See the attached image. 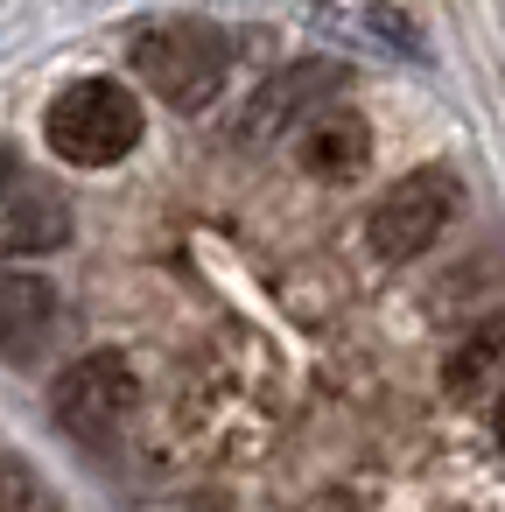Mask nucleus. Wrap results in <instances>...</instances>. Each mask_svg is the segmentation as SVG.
<instances>
[{"instance_id":"obj_5","label":"nucleus","mask_w":505,"mask_h":512,"mask_svg":"<svg viewBox=\"0 0 505 512\" xmlns=\"http://www.w3.org/2000/svg\"><path fill=\"white\" fill-rule=\"evenodd\" d=\"M295 162L316 176V183H351L365 162H372V127L358 106L344 99H323L309 120H295Z\"/></svg>"},{"instance_id":"obj_10","label":"nucleus","mask_w":505,"mask_h":512,"mask_svg":"<svg viewBox=\"0 0 505 512\" xmlns=\"http://www.w3.org/2000/svg\"><path fill=\"white\" fill-rule=\"evenodd\" d=\"M0 512H57L50 484H43L22 456H0Z\"/></svg>"},{"instance_id":"obj_9","label":"nucleus","mask_w":505,"mask_h":512,"mask_svg":"<svg viewBox=\"0 0 505 512\" xmlns=\"http://www.w3.org/2000/svg\"><path fill=\"white\" fill-rule=\"evenodd\" d=\"M449 393H463V400H498L505 393V316H491L470 344H456V358H449Z\"/></svg>"},{"instance_id":"obj_11","label":"nucleus","mask_w":505,"mask_h":512,"mask_svg":"<svg viewBox=\"0 0 505 512\" xmlns=\"http://www.w3.org/2000/svg\"><path fill=\"white\" fill-rule=\"evenodd\" d=\"M491 428H498V449H505V393H498V414H491Z\"/></svg>"},{"instance_id":"obj_1","label":"nucleus","mask_w":505,"mask_h":512,"mask_svg":"<svg viewBox=\"0 0 505 512\" xmlns=\"http://www.w3.org/2000/svg\"><path fill=\"white\" fill-rule=\"evenodd\" d=\"M127 64L141 71V85H148L162 106H176V113H204V106L225 92L232 43H225L211 22H197V15H176V22L141 29L134 50H127Z\"/></svg>"},{"instance_id":"obj_4","label":"nucleus","mask_w":505,"mask_h":512,"mask_svg":"<svg viewBox=\"0 0 505 512\" xmlns=\"http://www.w3.org/2000/svg\"><path fill=\"white\" fill-rule=\"evenodd\" d=\"M463 211V183L449 176V169H414V176H400L379 204H372V253L379 260H414V253H428L442 232H449V218Z\"/></svg>"},{"instance_id":"obj_7","label":"nucleus","mask_w":505,"mask_h":512,"mask_svg":"<svg viewBox=\"0 0 505 512\" xmlns=\"http://www.w3.org/2000/svg\"><path fill=\"white\" fill-rule=\"evenodd\" d=\"M337 71L330 64H288L281 78H267L260 92H253V106H246V141H267V134H281L288 120H309L323 99H337Z\"/></svg>"},{"instance_id":"obj_2","label":"nucleus","mask_w":505,"mask_h":512,"mask_svg":"<svg viewBox=\"0 0 505 512\" xmlns=\"http://www.w3.org/2000/svg\"><path fill=\"white\" fill-rule=\"evenodd\" d=\"M43 141L71 169H113L141 141V99L127 85H113V78H78V85H64L50 99Z\"/></svg>"},{"instance_id":"obj_6","label":"nucleus","mask_w":505,"mask_h":512,"mask_svg":"<svg viewBox=\"0 0 505 512\" xmlns=\"http://www.w3.org/2000/svg\"><path fill=\"white\" fill-rule=\"evenodd\" d=\"M50 330H57V288L43 274H0V358L36 365Z\"/></svg>"},{"instance_id":"obj_3","label":"nucleus","mask_w":505,"mask_h":512,"mask_svg":"<svg viewBox=\"0 0 505 512\" xmlns=\"http://www.w3.org/2000/svg\"><path fill=\"white\" fill-rule=\"evenodd\" d=\"M50 414H57V428H64L78 449L99 456V449H113V442L127 435V421L141 414V379H134V365H127L120 351H85L78 365L57 372Z\"/></svg>"},{"instance_id":"obj_8","label":"nucleus","mask_w":505,"mask_h":512,"mask_svg":"<svg viewBox=\"0 0 505 512\" xmlns=\"http://www.w3.org/2000/svg\"><path fill=\"white\" fill-rule=\"evenodd\" d=\"M64 239H71V211L50 190H22L8 204V218H0V253H43V246H64Z\"/></svg>"}]
</instances>
